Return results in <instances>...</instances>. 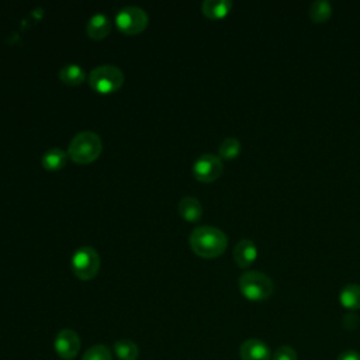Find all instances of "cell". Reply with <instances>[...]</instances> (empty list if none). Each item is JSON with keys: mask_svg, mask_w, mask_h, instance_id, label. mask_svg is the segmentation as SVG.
Wrapping results in <instances>:
<instances>
[{"mask_svg": "<svg viewBox=\"0 0 360 360\" xmlns=\"http://www.w3.org/2000/svg\"><path fill=\"white\" fill-rule=\"evenodd\" d=\"M273 281L269 276L262 271L248 270L239 277V290L240 292L252 301H260L271 295L273 292Z\"/></svg>", "mask_w": 360, "mask_h": 360, "instance_id": "cell-3", "label": "cell"}, {"mask_svg": "<svg viewBox=\"0 0 360 360\" xmlns=\"http://www.w3.org/2000/svg\"><path fill=\"white\" fill-rule=\"evenodd\" d=\"M222 160L212 153H202L193 165V174L200 181H214L222 173Z\"/></svg>", "mask_w": 360, "mask_h": 360, "instance_id": "cell-7", "label": "cell"}, {"mask_svg": "<svg viewBox=\"0 0 360 360\" xmlns=\"http://www.w3.org/2000/svg\"><path fill=\"white\" fill-rule=\"evenodd\" d=\"M240 360H270V349L259 339H248L239 347Z\"/></svg>", "mask_w": 360, "mask_h": 360, "instance_id": "cell-9", "label": "cell"}, {"mask_svg": "<svg viewBox=\"0 0 360 360\" xmlns=\"http://www.w3.org/2000/svg\"><path fill=\"white\" fill-rule=\"evenodd\" d=\"M72 270L75 276L80 280H91L100 269V255L98 252L89 246H80L77 248L72 255Z\"/></svg>", "mask_w": 360, "mask_h": 360, "instance_id": "cell-5", "label": "cell"}, {"mask_svg": "<svg viewBox=\"0 0 360 360\" xmlns=\"http://www.w3.org/2000/svg\"><path fill=\"white\" fill-rule=\"evenodd\" d=\"M114 354L120 359V360H136L139 356V347L135 342L129 340V339H122V340H117L114 343Z\"/></svg>", "mask_w": 360, "mask_h": 360, "instance_id": "cell-16", "label": "cell"}, {"mask_svg": "<svg viewBox=\"0 0 360 360\" xmlns=\"http://www.w3.org/2000/svg\"><path fill=\"white\" fill-rule=\"evenodd\" d=\"M53 347L62 360H72L80 352L79 335L72 329H62L55 336Z\"/></svg>", "mask_w": 360, "mask_h": 360, "instance_id": "cell-8", "label": "cell"}, {"mask_svg": "<svg viewBox=\"0 0 360 360\" xmlns=\"http://www.w3.org/2000/svg\"><path fill=\"white\" fill-rule=\"evenodd\" d=\"M179 212L187 221H197L202 214V207L195 197L187 195L179 201Z\"/></svg>", "mask_w": 360, "mask_h": 360, "instance_id": "cell-13", "label": "cell"}, {"mask_svg": "<svg viewBox=\"0 0 360 360\" xmlns=\"http://www.w3.org/2000/svg\"><path fill=\"white\" fill-rule=\"evenodd\" d=\"M339 300L342 305L349 309L360 308V285L359 284L345 285L339 294Z\"/></svg>", "mask_w": 360, "mask_h": 360, "instance_id": "cell-17", "label": "cell"}, {"mask_svg": "<svg viewBox=\"0 0 360 360\" xmlns=\"http://www.w3.org/2000/svg\"><path fill=\"white\" fill-rule=\"evenodd\" d=\"M89 84L98 93H112L124 83V73L118 66L100 65L89 73Z\"/></svg>", "mask_w": 360, "mask_h": 360, "instance_id": "cell-4", "label": "cell"}, {"mask_svg": "<svg viewBox=\"0 0 360 360\" xmlns=\"http://www.w3.org/2000/svg\"><path fill=\"white\" fill-rule=\"evenodd\" d=\"M257 256V248L250 239H240L233 248V259L240 267L250 266Z\"/></svg>", "mask_w": 360, "mask_h": 360, "instance_id": "cell-10", "label": "cell"}, {"mask_svg": "<svg viewBox=\"0 0 360 360\" xmlns=\"http://www.w3.org/2000/svg\"><path fill=\"white\" fill-rule=\"evenodd\" d=\"M273 360H297V353L291 346L284 345L274 352Z\"/></svg>", "mask_w": 360, "mask_h": 360, "instance_id": "cell-21", "label": "cell"}, {"mask_svg": "<svg viewBox=\"0 0 360 360\" xmlns=\"http://www.w3.org/2000/svg\"><path fill=\"white\" fill-rule=\"evenodd\" d=\"M103 149L100 136L93 131L77 132L68 146V156L76 163H90L96 160Z\"/></svg>", "mask_w": 360, "mask_h": 360, "instance_id": "cell-2", "label": "cell"}, {"mask_svg": "<svg viewBox=\"0 0 360 360\" xmlns=\"http://www.w3.org/2000/svg\"><path fill=\"white\" fill-rule=\"evenodd\" d=\"M110 31H111V21L104 13L93 14L86 24L87 35L94 39H101L107 37Z\"/></svg>", "mask_w": 360, "mask_h": 360, "instance_id": "cell-11", "label": "cell"}, {"mask_svg": "<svg viewBox=\"0 0 360 360\" xmlns=\"http://www.w3.org/2000/svg\"><path fill=\"white\" fill-rule=\"evenodd\" d=\"M191 249L201 257L211 259L219 256L226 245L228 238L225 232L212 225H201L191 231L188 238Z\"/></svg>", "mask_w": 360, "mask_h": 360, "instance_id": "cell-1", "label": "cell"}, {"mask_svg": "<svg viewBox=\"0 0 360 360\" xmlns=\"http://www.w3.org/2000/svg\"><path fill=\"white\" fill-rule=\"evenodd\" d=\"M202 13L210 18H221L228 14L232 7L231 0H204Z\"/></svg>", "mask_w": 360, "mask_h": 360, "instance_id": "cell-15", "label": "cell"}, {"mask_svg": "<svg viewBox=\"0 0 360 360\" xmlns=\"http://www.w3.org/2000/svg\"><path fill=\"white\" fill-rule=\"evenodd\" d=\"M309 14L312 17L314 21L322 22L326 18H329V15L332 14V6L328 0H316L311 3L309 7Z\"/></svg>", "mask_w": 360, "mask_h": 360, "instance_id": "cell-18", "label": "cell"}, {"mask_svg": "<svg viewBox=\"0 0 360 360\" xmlns=\"http://www.w3.org/2000/svg\"><path fill=\"white\" fill-rule=\"evenodd\" d=\"M218 152L222 159H233L240 152V142L233 136H228L218 146Z\"/></svg>", "mask_w": 360, "mask_h": 360, "instance_id": "cell-19", "label": "cell"}, {"mask_svg": "<svg viewBox=\"0 0 360 360\" xmlns=\"http://www.w3.org/2000/svg\"><path fill=\"white\" fill-rule=\"evenodd\" d=\"M68 152L60 148H51L41 156V163L46 170H59L66 165Z\"/></svg>", "mask_w": 360, "mask_h": 360, "instance_id": "cell-12", "label": "cell"}, {"mask_svg": "<svg viewBox=\"0 0 360 360\" xmlns=\"http://www.w3.org/2000/svg\"><path fill=\"white\" fill-rule=\"evenodd\" d=\"M149 17L146 11L142 7L138 6H127L122 7L117 14H115V25L117 28L128 35L139 34L143 31L148 25Z\"/></svg>", "mask_w": 360, "mask_h": 360, "instance_id": "cell-6", "label": "cell"}, {"mask_svg": "<svg viewBox=\"0 0 360 360\" xmlns=\"http://www.w3.org/2000/svg\"><path fill=\"white\" fill-rule=\"evenodd\" d=\"M59 79L69 84V86H77L84 82L86 72L84 69L77 63H68L60 68L59 70Z\"/></svg>", "mask_w": 360, "mask_h": 360, "instance_id": "cell-14", "label": "cell"}, {"mask_svg": "<svg viewBox=\"0 0 360 360\" xmlns=\"http://www.w3.org/2000/svg\"><path fill=\"white\" fill-rule=\"evenodd\" d=\"M336 360H360V354L354 350H346L342 352Z\"/></svg>", "mask_w": 360, "mask_h": 360, "instance_id": "cell-22", "label": "cell"}, {"mask_svg": "<svg viewBox=\"0 0 360 360\" xmlns=\"http://www.w3.org/2000/svg\"><path fill=\"white\" fill-rule=\"evenodd\" d=\"M82 360H112V354L107 346L94 345L84 352Z\"/></svg>", "mask_w": 360, "mask_h": 360, "instance_id": "cell-20", "label": "cell"}]
</instances>
